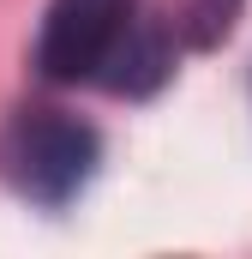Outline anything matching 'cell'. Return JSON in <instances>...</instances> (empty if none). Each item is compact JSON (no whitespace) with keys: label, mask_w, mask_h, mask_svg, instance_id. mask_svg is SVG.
<instances>
[{"label":"cell","mask_w":252,"mask_h":259,"mask_svg":"<svg viewBox=\"0 0 252 259\" xmlns=\"http://www.w3.org/2000/svg\"><path fill=\"white\" fill-rule=\"evenodd\" d=\"M102 139L90 121L60 115V109H24L6 133V169L12 187L36 205H66L90 175H96Z\"/></svg>","instance_id":"cell-1"},{"label":"cell","mask_w":252,"mask_h":259,"mask_svg":"<svg viewBox=\"0 0 252 259\" xmlns=\"http://www.w3.org/2000/svg\"><path fill=\"white\" fill-rule=\"evenodd\" d=\"M168 66H174V49H168L162 24H156V18H132L120 30V42L108 49V61H102L96 78H102L114 97H144V91H156V84L168 78Z\"/></svg>","instance_id":"cell-3"},{"label":"cell","mask_w":252,"mask_h":259,"mask_svg":"<svg viewBox=\"0 0 252 259\" xmlns=\"http://www.w3.org/2000/svg\"><path fill=\"white\" fill-rule=\"evenodd\" d=\"M126 24H132V0H54L36 36V72L54 84L96 78Z\"/></svg>","instance_id":"cell-2"},{"label":"cell","mask_w":252,"mask_h":259,"mask_svg":"<svg viewBox=\"0 0 252 259\" xmlns=\"http://www.w3.org/2000/svg\"><path fill=\"white\" fill-rule=\"evenodd\" d=\"M240 18V0H192L186 6V42L192 49H216Z\"/></svg>","instance_id":"cell-4"}]
</instances>
